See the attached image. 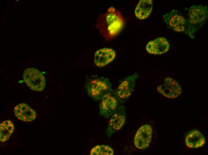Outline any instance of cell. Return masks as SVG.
<instances>
[{
  "label": "cell",
  "instance_id": "7a4b0ae2",
  "mask_svg": "<svg viewBox=\"0 0 208 155\" xmlns=\"http://www.w3.org/2000/svg\"><path fill=\"white\" fill-rule=\"evenodd\" d=\"M208 16L207 7L194 5L189 9L186 18L187 28L186 34L194 39V34L201 28L207 21Z\"/></svg>",
  "mask_w": 208,
  "mask_h": 155
},
{
  "label": "cell",
  "instance_id": "9a60e30c",
  "mask_svg": "<svg viewBox=\"0 0 208 155\" xmlns=\"http://www.w3.org/2000/svg\"><path fill=\"white\" fill-rule=\"evenodd\" d=\"M185 142L190 148H198L203 146L205 143L204 136L199 131L194 130L191 131L187 135Z\"/></svg>",
  "mask_w": 208,
  "mask_h": 155
},
{
  "label": "cell",
  "instance_id": "8fae6325",
  "mask_svg": "<svg viewBox=\"0 0 208 155\" xmlns=\"http://www.w3.org/2000/svg\"><path fill=\"white\" fill-rule=\"evenodd\" d=\"M170 48L168 41L164 37L158 38L149 41L147 44L146 49L148 53L155 55H160L167 52Z\"/></svg>",
  "mask_w": 208,
  "mask_h": 155
},
{
  "label": "cell",
  "instance_id": "7c38bea8",
  "mask_svg": "<svg viewBox=\"0 0 208 155\" xmlns=\"http://www.w3.org/2000/svg\"><path fill=\"white\" fill-rule=\"evenodd\" d=\"M14 112L17 118L25 122L32 121L36 117L35 111L25 103H20L16 106L14 109Z\"/></svg>",
  "mask_w": 208,
  "mask_h": 155
},
{
  "label": "cell",
  "instance_id": "52a82bcc",
  "mask_svg": "<svg viewBox=\"0 0 208 155\" xmlns=\"http://www.w3.org/2000/svg\"><path fill=\"white\" fill-rule=\"evenodd\" d=\"M126 113L125 106L120 105L112 115L106 131L108 137L120 129L125 123L126 120Z\"/></svg>",
  "mask_w": 208,
  "mask_h": 155
},
{
  "label": "cell",
  "instance_id": "3957f363",
  "mask_svg": "<svg viewBox=\"0 0 208 155\" xmlns=\"http://www.w3.org/2000/svg\"><path fill=\"white\" fill-rule=\"evenodd\" d=\"M85 88L89 96L96 100H101L106 94L113 92L112 84L107 78L97 75L86 77Z\"/></svg>",
  "mask_w": 208,
  "mask_h": 155
},
{
  "label": "cell",
  "instance_id": "5bb4252c",
  "mask_svg": "<svg viewBox=\"0 0 208 155\" xmlns=\"http://www.w3.org/2000/svg\"><path fill=\"white\" fill-rule=\"evenodd\" d=\"M152 7V0H140L135 9V14L136 17L140 19L146 18L150 15Z\"/></svg>",
  "mask_w": 208,
  "mask_h": 155
},
{
  "label": "cell",
  "instance_id": "30bf717a",
  "mask_svg": "<svg viewBox=\"0 0 208 155\" xmlns=\"http://www.w3.org/2000/svg\"><path fill=\"white\" fill-rule=\"evenodd\" d=\"M152 132V127L149 125L140 127L134 136V143L135 147L140 149L148 147L151 141Z\"/></svg>",
  "mask_w": 208,
  "mask_h": 155
},
{
  "label": "cell",
  "instance_id": "5b68a950",
  "mask_svg": "<svg viewBox=\"0 0 208 155\" xmlns=\"http://www.w3.org/2000/svg\"><path fill=\"white\" fill-rule=\"evenodd\" d=\"M163 19L167 27L175 32L186 34L187 25L186 18L177 9H173L165 14Z\"/></svg>",
  "mask_w": 208,
  "mask_h": 155
},
{
  "label": "cell",
  "instance_id": "2e32d148",
  "mask_svg": "<svg viewBox=\"0 0 208 155\" xmlns=\"http://www.w3.org/2000/svg\"><path fill=\"white\" fill-rule=\"evenodd\" d=\"M14 127L13 122L10 120H6L0 125V140L4 142L9 138L13 133Z\"/></svg>",
  "mask_w": 208,
  "mask_h": 155
},
{
  "label": "cell",
  "instance_id": "8992f818",
  "mask_svg": "<svg viewBox=\"0 0 208 155\" xmlns=\"http://www.w3.org/2000/svg\"><path fill=\"white\" fill-rule=\"evenodd\" d=\"M138 74L134 73L124 78L114 93L119 101L128 98L134 88Z\"/></svg>",
  "mask_w": 208,
  "mask_h": 155
},
{
  "label": "cell",
  "instance_id": "9c48e42d",
  "mask_svg": "<svg viewBox=\"0 0 208 155\" xmlns=\"http://www.w3.org/2000/svg\"><path fill=\"white\" fill-rule=\"evenodd\" d=\"M158 92L163 96L170 98H174L179 96L182 92L181 86L175 80L169 77L164 79V83L158 86Z\"/></svg>",
  "mask_w": 208,
  "mask_h": 155
},
{
  "label": "cell",
  "instance_id": "277c9868",
  "mask_svg": "<svg viewBox=\"0 0 208 155\" xmlns=\"http://www.w3.org/2000/svg\"><path fill=\"white\" fill-rule=\"evenodd\" d=\"M22 76L24 82L32 90L40 92L45 88L46 81L45 76L37 69L34 68L26 69Z\"/></svg>",
  "mask_w": 208,
  "mask_h": 155
},
{
  "label": "cell",
  "instance_id": "4fadbf2b",
  "mask_svg": "<svg viewBox=\"0 0 208 155\" xmlns=\"http://www.w3.org/2000/svg\"><path fill=\"white\" fill-rule=\"evenodd\" d=\"M116 54L112 49L103 48L96 51L94 56L95 64L99 67H103L111 62L114 58Z\"/></svg>",
  "mask_w": 208,
  "mask_h": 155
},
{
  "label": "cell",
  "instance_id": "6da1fadb",
  "mask_svg": "<svg viewBox=\"0 0 208 155\" xmlns=\"http://www.w3.org/2000/svg\"><path fill=\"white\" fill-rule=\"evenodd\" d=\"M108 12L100 14L96 27L105 39L109 40L114 38L123 29L124 20L120 12L110 8Z\"/></svg>",
  "mask_w": 208,
  "mask_h": 155
},
{
  "label": "cell",
  "instance_id": "ba28073f",
  "mask_svg": "<svg viewBox=\"0 0 208 155\" xmlns=\"http://www.w3.org/2000/svg\"><path fill=\"white\" fill-rule=\"evenodd\" d=\"M99 105L100 113L103 117L108 118L115 112L119 106V101L112 92L103 96Z\"/></svg>",
  "mask_w": 208,
  "mask_h": 155
},
{
  "label": "cell",
  "instance_id": "e0dca14e",
  "mask_svg": "<svg viewBox=\"0 0 208 155\" xmlns=\"http://www.w3.org/2000/svg\"><path fill=\"white\" fill-rule=\"evenodd\" d=\"M91 155H113L114 154L113 149L108 145H97L91 149Z\"/></svg>",
  "mask_w": 208,
  "mask_h": 155
}]
</instances>
